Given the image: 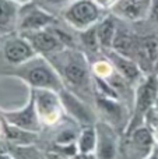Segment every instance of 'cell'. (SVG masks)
<instances>
[{"mask_svg": "<svg viewBox=\"0 0 158 159\" xmlns=\"http://www.w3.org/2000/svg\"><path fill=\"white\" fill-rule=\"evenodd\" d=\"M56 22H58V20H56L55 14L44 10L36 3L30 2L20 6L16 31L18 34H24L30 32V31H36L50 27Z\"/></svg>", "mask_w": 158, "mask_h": 159, "instance_id": "5", "label": "cell"}, {"mask_svg": "<svg viewBox=\"0 0 158 159\" xmlns=\"http://www.w3.org/2000/svg\"><path fill=\"white\" fill-rule=\"evenodd\" d=\"M106 55V59L111 61V64L114 66V69L122 75L126 81L134 82L140 78L143 70L140 69V66L137 64L136 60H133L132 57L122 55V53L116 52L115 49H106L104 50Z\"/></svg>", "mask_w": 158, "mask_h": 159, "instance_id": "12", "label": "cell"}, {"mask_svg": "<svg viewBox=\"0 0 158 159\" xmlns=\"http://www.w3.org/2000/svg\"><path fill=\"white\" fill-rule=\"evenodd\" d=\"M148 18L158 25V0H150V13Z\"/></svg>", "mask_w": 158, "mask_h": 159, "instance_id": "23", "label": "cell"}, {"mask_svg": "<svg viewBox=\"0 0 158 159\" xmlns=\"http://www.w3.org/2000/svg\"><path fill=\"white\" fill-rule=\"evenodd\" d=\"M63 17L74 30L83 31L102 20V8L94 0H74L63 11Z\"/></svg>", "mask_w": 158, "mask_h": 159, "instance_id": "4", "label": "cell"}, {"mask_svg": "<svg viewBox=\"0 0 158 159\" xmlns=\"http://www.w3.org/2000/svg\"><path fill=\"white\" fill-rule=\"evenodd\" d=\"M151 112H154L156 115H158V96H157V101H156V105H154V107L151 109Z\"/></svg>", "mask_w": 158, "mask_h": 159, "instance_id": "25", "label": "cell"}, {"mask_svg": "<svg viewBox=\"0 0 158 159\" xmlns=\"http://www.w3.org/2000/svg\"><path fill=\"white\" fill-rule=\"evenodd\" d=\"M95 102H97L98 112L101 113L104 121L109 123L114 129H116L122 123L123 119H125L123 106L118 102V99L109 98V96L102 95V93H98Z\"/></svg>", "mask_w": 158, "mask_h": 159, "instance_id": "15", "label": "cell"}, {"mask_svg": "<svg viewBox=\"0 0 158 159\" xmlns=\"http://www.w3.org/2000/svg\"><path fill=\"white\" fill-rule=\"evenodd\" d=\"M38 53L34 50L32 45L28 42L25 36L20 35H13L7 38L3 43V56L7 63L11 66H18V64L24 63V61L32 59Z\"/></svg>", "mask_w": 158, "mask_h": 159, "instance_id": "10", "label": "cell"}, {"mask_svg": "<svg viewBox=\"0 0 158 159\" xmlns=\"http://www.w3.org/2000/svg\"><path fill=\"white\" fill-rule=\"evenodd\" d=\"M158 96V78L157 75H147L139 84L134 96V110L126 127V134L132 133L134 129L143 126L144 119L154 107Z\"/></svg>", "mask_w": 158, "mask_h": 159, "instance_id": "3", "label": "cell"}, {"mask_svg": "<svg viewBox=\"0 0 158 159\" xmlns=\"http://www.w3.org/2000/svg\"><path fill=\"white\" fill-rule=\"evenodd\" d=\"M20 4L13 0H0V36L17 30Z\"/></svg>", "mask_w": 158, "mask_h": 159, "instance_id": "16", "label": "cell"}, {"mask_svg": "<svg viewBox=\"0 0 158 159\" xmlns=\"http://www.w3.org/2000/svg\"><path fill=\"white\" fill-rule=\"evenodd\" d=\"M157 78H158V74H157Z\"/></svg>", "mask_w": 158, "mask_h": 159, "instance_id": "28", "label": "cell"}, {"mask_svg": "<svg viewBox=\"0 0 158 159\" xmlns=\"http://www.w3.org/2000/svg\"><path fill=\"white\" fill-rule=\"evenodd\" d=\"M101 8H109L114 7V4L118 2V0H94Z\"/></svg>", "mask_w": 158, "mask_h": 159, "instance_id": "24", "label": "cell"}, {"mask_svg": "<svg viewBox=\"0 0 158 159\" xmlns=\"http://www.w3.org/2000/svg\"><path fill=\"white\" fill-rule=\"evenodd\" d=\"M21 35L28 39V42L32 45L34 50L38 55L45 56V57L66 48L63 45V42L60 41V38L58 36V34L55 32V30L52 28V25L42 28V30L24 32Z\"/></svg>", "mask_w": 158, "mask_h": 159, "instance_id": "8", "label": "cell"}, {"mask_svg": "<svg viewBox=\"0 0 158 159\" xmlns=\"http://www.w3.org/2000/svg\"><path fill=\"white\" fill-rule=\"evenodd\" d=\"M95 130H97V151H95V157L115 158L118 151L115 129L109 123L102 120L95 124Z\"/></svg>", "mask_w": 158, "mask_h": 159, "instance_id": "11", "label": "cell"}, {"mask_svg": "<svg viewBox=\"0 0 158 159\" xmlns=\"http://www.w3.org/2000/svg\"><path fill=\"white\" fill-rule=\"evenodd\" d=\"M8 75L20 78L32 89H52L60 92L64 88V82L53 64L48 57L41 55L34 56L24 63L14 66L13 70L7 71Z\"/></svg>", "mask_w": 158, "mask_h": 159, "instance_id": "2", "label": "cell"}, {"mask_svg": "<svg viewBox=\"0 0 158 159\" xmlns=\"http://www.w3.org/2000/svg\"><path fill=\"white\" fill-rule=\"evenodd\" d=\"M63 103L64 112L70 116L72 119L77 120L83 126H90L95 123V113L86 102H83L78 98L77 93L70 91L69 88H63L59 92Z\"/></svg>", "mask_w": 158, "mask_h": 159, "instance_id": "9", "label": "cell"}, {"mask_svg": "<svg viewBox=\"0 0 158 159\" xmlns=\"http://www.w3.org/2000/svg\"><path fill=\"white\" fill-rule=\"evenodd\" d=\"M126 135L129 137V152H133V157L146 158L150 155L154 147V135L150 129L140 126Z\"/></svg>", "mask_w": 158, "mask_h": 159, "instance_id": "13", "label": "cell"}, {"mask_svg": "<svg viewBox=\"0 0 158 159\" xmlns=\"http://www.w3.org/2000/svg\"><path fill=\"white\" fill-rule=\"evenodd\" d=\"M66 85H70L77 93L91 89V67L88 59L76 48H64L46 56Z\"/></svg>", "mask_w": 158, "mask_h": 159, "instance_id": "1", "label": "cell"}, {"mask_svg": "<svg viewBox=\"0 0 158 159\" xmlns=\"http://www.w3.org/2000/svg\"><path fill=\"white\" fill-rule=\"evenodd\" d=\"M0 116L8 124L30 130V131L39 133L44 126L41 119H39L38 110H36L35 96H34L32 89H30V98H28V102L25 103L24 107L17 110H0Z\"/></svg>", "mask_w": 158, "mask_h": 159, "instance_id": "7", "label": "cell"}, {"mask_svg": "<svg viewBox=\"0 0 158 159\" xmlns=\"http://www.w3.org/2000/svg\"><path fill=\"white\" fill-rule=\"evenodd\" d=\"M156 69H158V59H157V63H156Z\"/></svg>", "mask_w": 158, "mask_h": 159, "instance_id": "27", "label": "cell"}, {"mask_svg": "<svg viewBox=\"0 0 158 159\" xmlns=\"http://www.w3.org/2000/svg\"><path fill=\"white\" fill-rule=\"evenodd\" d=\"M112 8L118 17L130 21H139L148 17L150 0H118Z\"/></svg>", "mask_w": 158, "mask_h": 159, "instance_id": "14", "label": "cell"}, {"mask_svg": "<svg viewBox=\"0 0 158 159\" xmlns=\"http://www.w3.org/2000/svg\"><path fill=\"white\" fill-rule=\"evenodd\" d=\"M32 92L35 96L36 110L42 124H48V126L56 124L64 113L59 92L52 89H32Z\"/></svg>", "mask_w": 158, "mask_h": 159, "instance_id": "6", "label": "cell"}, {"mask_svg": "<svg viewBox=\"0 0 158 159\" xmlns=\"http://www.w3.org/2000/svg\"><path fill=\"white\" fill-rule=\"evenodd\" d=\"M116 30H118L116 21L112 17H105L97 24V35L101 50L112 49L115 35H116Z\"/></svg>", "mask_w": 158, "mask_h": 159, "instance_id": "19", "label": "cell"}, {"mask_svg": "<svg viewBox=\"0 0 158 159\" xmlns=\"http://www.w3.org/2000/svg\"><path fill=\"white\" fill-rule=\"evenodd\" d=\"M3 129H4L6 138H7L11 144H16V145L30 147L31 144L38 138V133L30 131V130L21 129V127L13 126V124H8L7 121L4 123Z\"/></svg>", "mask_w": 158, "mask_h": 159, "instance_id": "18", "label": "cell"}, {"mask_svg": "<svg viewBox=\"0 0 158 159\" xmlns=\"http://www.w3.org/2000/svg\"><path fill=\"white\" fill-rule=\"evenodd\" d=\"M34 3L42 7L44 10L49 11L52 14H58L60 11H64L67 7H69L70 0H32Z\"/></svg>", "mask_w": 158, "mask_h": 159, "instance_id": "22", "label": "cell"}, {"mask_svg": "<svg viewBox=\"0 0 158 159\" xmlns=\"http://www.w3.org/2000/svg\"><path fill=\"white\" fill-rule=\"evenodd\" d=\"M77 151L83 157H90L91 154L95 155L97 151V130L95 126H84L80 135L77 138Z\"/></svg>", "mask_w": 158, "mask_h": 159, "instance_id": "20", "label": "cell"}, {"mask_svg": "<svg viewBox=\"0 0 158 159\" xmlns=\"http://www.w3.org/2000/svg\"><path fill=\"white\" fill-rule=\"evenodd\" d=\"M13 2H16L17 4H25V3H30V2H32V0H13Z\"/></svg>", "mask_w": 158, "mask_h": 159, "instance_id": "26", "label": "cell"}, {"mask_svg": "<svg viewBox=\"0 0 158 159\" xmlns=\"http://www.w3.org/2000/svg\"><path fill=\"white\" fill-rule=\"evenodd\" d=\"M139 45H140V41L134 35H132L125 28H122V30L118 28L112 49H115L116 52L122 53V55L128 56V57H132L134 60L137 55V50H139Z\"/></svg>", "mask_w": 158, "mask_h": 159, "instance_id": "17", "label": "cell"}, {"mask_svg": "<svg viewBox=\"0 0 158 159\" xmlns=\"http://www.w3.org/2000/svg\"><path fill=\"white\" fill-rule=\"evenodd\" d=\"M78 34H80L81 43H83V46L88 52H98L101 49L100 42H98V35H97V24L87 28V30L78 31Z\"/></svg>", "mask_w": 158, "mask_h": 159, "instance_id": "21", "label": "cell"}]
</instances>
